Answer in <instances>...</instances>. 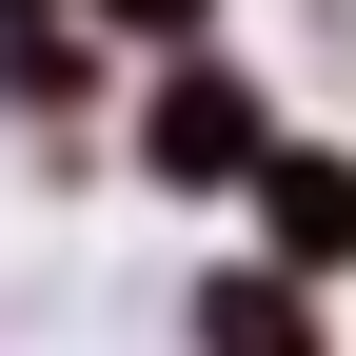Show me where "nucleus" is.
I'll return each mask as SVG.
<instances>
[{
  "label": "nucleus",
  "mask_w": 356,
  "mask_h": 356,
  "mask_svg": "<svg viewBox=\"0 0 356 356\" xmlns=\"http://www.w3.org/2000/svg\"><path fill=\"white\" fill-rule=\"evenodd\" d=\"M99 20H119V40H178V60H198V20H218V0H99Z\"/></svg>",
  "instance_id": "4"
},
{
  "label": "nucleus",
  "mask_w": 356,
  "mask_h": 356,
  "mask_svg": "<svg viewBox=\"0 0 356 356\" xmlns=\"http://www.w3.org/2000/svg\"><path fill=\"white\" fill-rule=\"evenodd\" d=\"M257 218H277V277H356V159L277 139L257 159Z\"/></svg>",
  "instance_id": "2"
},
{
  "label": "nucleus",
  "mask_w": 356,
  "mask_h": 356,
  "mask_svg": "<svg viewBox=\"0 0 356 356\" xmlns=\"http://www.w3.org/2000/svg\"><path fill=\"white\" fill-rule=\"evenodd\" d=\"M198 356H317V297L297 277H218L198 297Z\"/></svg>",
  "instance_id": "3"
},
{
  "label": "nucleus",
  "mask_w": 356,
  "mask_h": 356,
  "mask_svg": "<svg viewBox=\"0 0 356 356\" xmlns=\"http://www.w3.org/2000/svg\"><path fill=\"white\" fill-rule=\"evenodd\" d=\"M257 159H277V119H257L238 60H178L159 99H139V178H178V198H238Z\"/></svg>",
  "instance_id": "1"
}]
</instances>
